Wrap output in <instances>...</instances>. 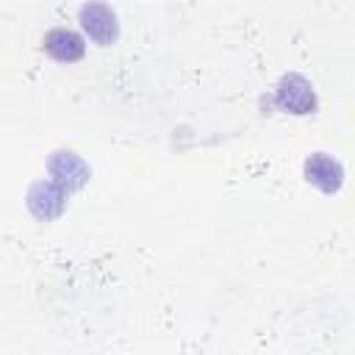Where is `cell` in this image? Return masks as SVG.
<instances>
[{"label": "cell", "instance_id": "cell-2", "mask_svg": "<svg viewBox=\"0 0 355 355\" xmlns=\"http://www.w3.org/2000/svg\"><path fill=\"white\" fill-rule=\"evenodd\" d=\"M305 178H308L313 186H319L322 191H336V189L341 186V166H338V161H333L330 155L316 153V155H311V158L305 161Z\"/></svg>", "mask_w": 355, "mask_h": 355}, {"label": "cell", "instance_id": "cell-3", "mask_svg": "<svg viewBox=\"0 0 355 355\" xmlns=\"http://www.w3.org/2000/svg\"><path fill=\"white\" fill-rule=\"evenodd\" d=\"M44 50H47L53 58L69 64V61H78V58L83 55V42H80L78 33H72V31H67V28H55V31H50V33L44 36Z\"/></svg>", "mask_w": 355, "mask_h": 355}, {"label": "cell", "instance_id": "cell-1", "mask_svg": "<svg viewBox=\"0 0 355 355\" xmlns=\"http://www.w3.org/2000/svg\"><path fill=\"white\" fill-rule=\"evenodd\" d=\"M80 22H83L86 33H89L94 42H100V44H111V42L116 39V19H114L111 8L103 6V3H89V6H83V8H80Z\"/></svg>", "mask_w": 355, "mask_h": 355}, {"label": "cell", "instance_id": "cell-4", "mask_svg": "<svg viewBox=\"0 0 355 355\" xmlns=\"http://www.w3.org/2000/svg\"><path fill=\"white\" fill-rule=\"evenodd\" d=\"M286 83H288V86H280V92H277V103H280L283 108L294 111V114H308V111L313 108V103H316L311 86H308L302 78H297V75L286 78Z\"/></svg>", "mask_w": 355, "mask_h": 355}]
</instances>
